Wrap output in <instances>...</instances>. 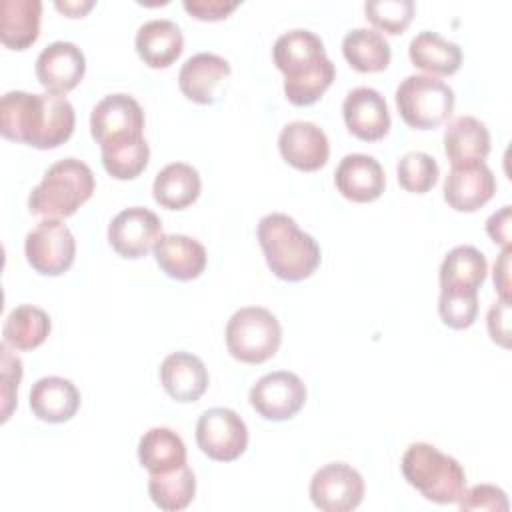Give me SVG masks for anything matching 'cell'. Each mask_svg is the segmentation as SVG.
Here are the masks:
<instances>
[{
    "label": "cell",
    "instance_id": "cell-1",
    "mask_svg": "<svg viewBox=\"0 0 512 512\" xmlns=\"http://www.w3.org/2000/svg\"><path fill=\"white\" fill-rule=\"evenodd\" d=\"M74 108L58 94L10 90L0 100V132L4 138L40 150L64 144L74 132Z\"/></svg>",
    "mask_w": 512,
    "mask_h": 512
},
{
    "label": "cell",
    "instance_id": "cell-2",
    "mask_svg": "<svg viewBox=\"0 0 512 512\" xmlns=\"http://www.w3.org/2000/svg\"><path fill=\"white\" fill-rule=\"evenodd\" d=\"M272 56L284 74V94L294 106L314 104L336 78V68L326 56L324 42L306 28L280 34Z\"/></svg>",
    "mask_w": 512,
    "mask_h": 512
},
{
    "label": "cell",
    "instance_id": "cell-3",
    "mask_svg": "<svg viewBox=\"0 0 512 512\" xmlns=\"http://www.w3.org/2000/svg\"><path fill=\"white\" fill-rule=\"evenodd\" d=\"M256 236L268 268L282 280H304L320 264L318 242L288 214L272 212L260 218Z\"/></svg>",
    "mask_w": 512,
    "mask_h": 512
},
{
    "label": "cell",
    "instance_id": "cell-4",
    "mask_svg": "<svg viewBox=\"0 0 512 512\" xmlns=\"http://www.w3.org/2000/svg\"><path fill=\"white\" fill-rule=\"evenodd\" d=\"M400 468L406 482L430 502L456 504L466 490V472L460 462L434 444H410L402 454Z\"/></svg>",
    "mask_w": 512,
    "mask_h": 512
},
{
    "label": "cell",
    "instance_id": "cell-5",
    "mask_svg": "<svg viewBox=\"0 0 512 512\" xmlns=\"http://www.w3.org/2000/svg\"><path fill=\"white\" fill-rule=\"evenodd\" d=\"M94 192V174L78 158L54 162L42 176L40 184L28 196V208L36 216L66 218L72 216Z\"/></svg>",
    "mask_w": 512,
    "mask_h": 512
},
{
    "label": "cell",
    "instance_id": "cell-6",
    "mask_svg": "<svg viewBox=\"0 0 512 512\" xmlns=\"http://www.w3.org/2000/svg\"><path fill=\"white\" fill-rule=\"evenodd\" d=\"M282 342L278 318L262 306L236 310L226 324V348L232 358L246 364H260L272 358Z\"/></svg>",
    "mask_w": 512,
    "mask_h": 512
},
{
    "label": "cell",
    "instance_id": "cell-7",
    "mask_svg": "<svg viewBox=\"0 0 512 512\" xmlns=\"http://www.w3.org/2000/svg\"><path fill=\"white\" fill-rule=\"evenodd\" d=\"M454 90L440 78L410 74L396 88V108L402 120L418 130L446 122L454 112Z\"/></svg>",
    "mask_w": 512,
    "mask_h": 512
},
{
    "label": "cell",
    "instance_id": "cell-8",
    "mask_svg": "<svg viewBox=\"0 0 512 512\" xmlns=\"http://www.w3.org/2000/svg\"><path fill=\"white\" fill-rule=\"evenodd\" d=\"M24 254L36 272L58 276L72 266L76 240L62 220L46 218L26 234Z\"/></svg>",
    "mask_w": 512,
    "mask_h": 512
},
{
    "label": "cell",
    "instance_id": "cell-9",
    "mask_svg": "<svg viewBox=\"0 0 512 512\" xmlns=\"http://www.w3.org/2000/svg\"><path fill=\"white\" fill-rule=\"evenodd\" d=\"M90 132L100 148L144 138V110L130 94H108L92 108Z\"/></svg>",
    "mask_w": 512,
    "mask_h": 512
},
{
    "label": "cell",
    "instance_id": "cell-10",
    "mask_svg": "<svg viewBox=\"0 0 512 512\" xmlns=\"http://www.w3.org/2000/svg\"><path fill=\"white\" fill-rule=\"evenodd\" d=\"M196 442L208 458L232 462L240 458L248 446V428L232 408L214 406L200 414Z\"/></svg>",
    "mask_w": 512,
    "mask_h": 512
},
{
    "label": "cell",
    "instance_id": "cell-11",
    "mask_svg": "<svg viewBox=\"0 0 512 512\" xmlns=\"http://www.w3.org/2000/svg\"><path fill=\"white\" fill-rule=\"evenodd\" d=\"M248 398L262 418L280 422L300 412L306 402V386L298 374L274 370L256 380Z\"/></svg>",
    "mask_w": 512,
    "mask_h": 512
},
{
    "label": "cell",
    "instance_id": "cell-12",
    "mask_svg": "<svg viewBox=\"0 0 512 512\" xmlns=\"http://www.w3.org/2000/svg\"><path fill=\"white\" fill-rule=\"evenodd\" d=\"M362 498L364 480L350 464H324L310 480V500L324 512H350L360 506Z\"/></svg>",
    "mask_w": 512,
    "mask_h": 512
},
{
    "label": "cell",
    "instance_id": "cell-13",
    "mask_svg": "<svg viewBox=\"0 0 512 512\" xmlns=\"http://www.w3.org/2000/svg\"><path fill=\"white\" fill-rule=\"evenodd\" d=\"M160 236V218L144 206L124 208L108 224V242L122 258L146 256L154 250Z\"/></svg>",
    "mask_w": 512,
    "mask_h": 512
},
{
    "label": "cell",
    "instance_id": "cell-14",
    "mask_svg": "<svg viewBox=\"0 0 512 512\" xmlns=\"http://www.w3.org/2000/svg\"><path fill=\"white\" fill-rule=\"evenodd\" d=\"M84 72L86 58L74 42L56 40L36 58V78L50 94L64 96L78 86Z\"/></svg>",
    "mask_w": 512,
    "mask_h": 512
},
{
    "label": "cell",
    "instance_id": "cell-15",
    "mask_svg": "<svg viewBox=\"0 0 512 512\" xmlns=\"http://www.w3.org/2000/svg\"><path fill=\"white\" fill-rule=\"evenodd\" d=\"M444 200L458 212H474L482 208L496 192V178L488 164L472 162L452 166L444 178Z\"/></svg>",
    "mask_w": 512,
    "mask_h": 512
},
{
    "label": "cell",
    "instance_id": "cell-16",
    "mask_svg": "<svg viewBox=\"0 0 512 512\" xmlns=\"http://www.w3.org/2000/svg\"><path fill=\"white\" fill-rule=\"evenodd\" d=\"M278 150L290 166L304 172L320 170L330 156L326 132L308 120L288 122L278 136Z\"/></svg>",
    "mask_w": 512,
    "mask_h": 512
},
{
    "label": "cell",
    "instance_id": "cell-17",
    "mask_svg": "<svg viewBox=\"0 0 512 512\" xmlns=\"http://www.w3.org/2000/svg\"><path fill=\"white\" fill-rule=\"evenodd\" d=\"M342 114L348 130L364 142H376L390 130L386 98L370 86H358L350 90L344 98Z\"/></svg>",
    "mask_w": 512,
    "mask_h": 512
},
{
    "label": "cell",
    "instance_id": "cell-18",
    "mask_svg": "<svg viewBox=\"0 0 512 512\" xmlns=\"http://www.w3.org/2000/svg\"><path fill=\"white\" fill-rule=\"evenodd\" d=\"M230 76L226 58L212 52H198L180 66L178 86L182 94L196 104H212L220 84Z\"/></svg>",
    "mask_w": 512,
    "mask_h": 512
},
{
    "label": "cell",
    "instance_id": "cell-19",
    "mask_svg": "<svg viewBox=\"0 0 512 512\" xmlns=\"http://www.w3.org/2000/svg\"><path fill=\"white\" fill-rule=\"evenodd\" d=\"M338 192L352 202H372L386 186L382 164L368 154H346L334 172Z\"/></svg>",
    "mask_w": 512,
    "mask_h": 512
},
{
    "label": "cell",
    "instance_id": "cell-20",
    "mask_svg": "<svg viewBox=\"0 0 512 512\" xmlns=\"http://www.w3.org/2000/svg\"><path fill=\"white\" fill-rule=\"evenodd\" d=\"M160 382L176 402H196L208 388V370L192 352H172L160 364Z\"/></svg>",
    "mask_w": 512,
    "mask_h": 512
},
{
    "label": "cell",
    "instance_id": "cell-21",
    "mask_svg": "<svg viewBox=\"0 0 512 512\" xmlns=\"http://www.w3.org/2000/svg\"><path fill=\"white\" fill-rule=\"evenodd\" d=\"M154 258L174 280H194L206 268V248L186 234H162L154 246Z\"/></svg>",
    "mask_w": 512,
    "mask_h": 512
},
{
    "label": "cell",
    "instance_id": "cell-22",
    "mask_svg": "<svg viewBox=\"0 0 512 512\" xmlns=\"http://www.w3.org/2000/svg\"><path fill=\"white\" fill-rule=\"evenodd\" d=\"M30 408L44 422H66L80 408V392L68 378L44 376L30 388Z\"/></svg>",
    "mask_w": 512,
    "mask_h": 512
},
{
    "label": "cell",
    "instance_id": "cell-23",
    "mask_svg": "<svg viewBox=\"0 0 512 512\" xmlns=\"http://www.w3.org/2000/svg\"><path fill=\"white\" fill-rule=\"evenodd\" d=\"M136 52L150 68H168L184 48V36L176 22L154 18L136 32Z\"/></svg>",
    "mask_w": 512,
    "mask_h": 512
},
{
    "label": "cell",
    "instance_id": "cell-24",
    "mask_svg": "<svg viewBox=\"0 0 512 512\" xmlns=\"http://www.w3.org/2000/svg\"><path fill=\"white\" fill-rule=\"evenodd\" d=\"M444 152L452 166L482 162L490 152V132L474 116H458L444 130Z\"/></svg>",
    "mask_w": 512,
    "mask_h": 512
},
{
    "label": "cell",
    "instance_id": "cell-25",
    "mask_svg": "<svg viewBox=\"0 0 512 512\" xmlns=\"http://www.w3.org/2000/svg\"><path fill=\"white\" fill-rule=\"evenodd\" d=\"M408 56L428 76H450L462 64V48L432 30H422L410 40Z\"/></svg>",
    "mask_w": 512,
    "mask_h": 512
},
{
    "label": "cell",
    "instance_id": "cell-26",
    "mask_svg": "<svg viewBox=\"0 0 512 512\" xmlns=\"http://www.w3.org/2000/svg\"><path fill=\"white\" fill-rule=\"evenodd\" d=\"M40 0H2L0 4V40L12 50H24L40 34Z\"/></svg>",
    "mask_w": 512,
    "mask_h": 512
},
{
    "label": "cell",
    "instance_id": "cell-27",
    "mask_svg": "<svg viewBox=\"0 0 512 512\" xmlns=\"http://www.w3.org/2000/svg\"><path fill=\"white\" fill-rule=\"evenodd\" d=\"M200 174L186 162L166 164L154 178V200L168 210H182L200 196Z\"/></svg>",
    "mask_w": 512,
    "mask_h": 512
},
{
    "label": "cell",
    "instance_id": "cell-28",
    "mask_svg": "<svg viewBox=\"0 0 512 512\" xmlns=\"http://www.w3.org/2000/svg\"><path fill=\"white\" fill-rule=\"evenodd\" d=\"M138 460L150 474H162L186 464L184 440L166 426H154L140 436Z\"/></svg>",
    "mask_w": 512,
    "mask_h": 512
},
{
    "label": "cell",
    "instance_id": "cell-29",
    "mask_svg": "<svg viewBox=\"0 0 512 512\" xmlns=\"http://www.w3.org/2000/svg\"><path fill=\"white\" fill-rule=\"evenodd\" d=\"M342 54L358 72H382L390 64V44L374 28H352L342 40Z\"/></svg>",
    "mask_w": 512,
    "mask_h": 512
},
{
    "label": "cell",
    "instance_id": "cell-30",
    "mask_svg": "<svg viewBox=\"0 0 512 512\" xmlns=\"http://www.w3.org/2000/svg\"><path fill=\"white\" fill-rule=\"evenodd\" d=\"M486 256L468 244L452 248L440 266V288H468L478 290L486 280Z\"/></svg>",
    "mask_w": 512,
    "mask_h": 512
},
{
    "label": "cell",
    "instance_id": "cell-31",
    "mask_svg": "<svg viewBox=\"0 0 512 512\" xmlns=\"http://www.w3.org/2000/svg\"><path fill=\"white\" fill-rule=\"evenodd\" d=\"M50 334V316L46 310L20 304L6 316L2 336L8 346L14 350H32L40 346Z\"/></svg>",
    "mask_w": 512,
    "mask_h": 512
},
{
    "label": "cell",
    "instance_id": "cell-32",
    "mask_svg": "<svg viewBox=\"0 0 512 512\" xmlns=\"http://www.w3.org/2000/svg\"><path fill=\"white\" fill-rule=\"evenodd\" d=\"M148 494L160 510H166V512L184 510L194 500L196 476L186 464L170 472L150 474Z\"/></svg>",
    "mask_w": 512,
    "mask_h": 512
},
{
    "label": "cell",
    "instance_id": "cell-33",
    "mask_svg": "<svg viewBox=\"0 0 512 512\" xmlns=\"http://www.w3.org/2000/svg\"><path fill=\"white\" fill-rule=\"evenodd\" d=\"M102 164L106 172L118 180L136 178L148 164L150 146L146 138L102 146Z\"/></svg>",
    "mask_w": 512,
    "mask_h": 512
},
{
    "label": "cell",
    "instance_id": "cell-34",
    "mask_svg": "<svg viewBox=\"0 0 512 512\" xmlns=\"http://www.w3.org/2000/svg\"><path fill=\"white\" fill-rule=\"evenodd\" d=\"M396 174H398V182L404 190L414 192V194H424L428 192L438 176H440V168L438 162L420 150H412L406 152L396 166Z\"/></svg>",
    "mask_w": 512,
    "mask_h": 512
},
{
    "label": "cell",
    "instance_id": "cell-35",
    "mask_svg": "<svg viewBox=\"0 0 512 512\" xmlns=\"http://www.w3.org/2000/svg\"><path fill=\"white\" fill-rule=\"evenodd\" d=\"M438 312L442 322L454 330L472 326L478 314V290L440 288Z\"/></svg>",
    "mask_w": 512,
    "mask_h": 512
},
{
    "label": "cell",
    "instance_id": "cell-36",
    "mask_svg": "<svg viewBox=\"0 0 512 512\" xmlns=\"http://www.w3.org/2000/svg\"><path fill=\"white\" fill-rule=\"evenodd\" d=\"M364 12L374 30H382L388 34H402L414 16L412 0H376L366 2Z\"/></svg>",
    "mask_w": 512,
    "mask_h": 512
},
{
    "label": "cell",
    "instance_id": "cell-37",
    "mask_svg": "<svg viewBox=\"0 0 512 512\" xmlns=\"http://www.w3.org/2000/svg\"><path fill=\"white\" fill-rule=\"evenodd\" d=\"M456 504L460 510H492V512L508 510L506 492L494 484H476L464 490Z\"/></svg>",
    "mask_w": 512,
    "mask_h": 512
},
{
    "label": "cell",
    "instance_id": "cell-38",
    "mask_svg": "<svg viewBox=\"0 0 512 512\" xmlns=\"http://www.w3.org/2000/svg\"><path fill=\"white\" fill-rule=\"evenodd\" d=\"M0 354H2V422H6L16 402V390L22 378V362L16 354H12L6 342H2Z\"/></svg>",
    "mask_w": 512,
    "mask_h": 512
},
{
    "label": "cell",
    "instance_id": "cell-39",
    "mask_svg": "<svg viewBox=\"0 0 512 512\" xmlns=\"http://www.w3.org/2000/svg\"><path fill=\"white\" fill-rule=\"evenodd\" d=\"M184 10L198 20H222L236 6V0H184Z\"/></svg>",
    "mask_w": 512,
    "mask_h": 512
},
{
    "label": "cell",
    "instance_id": "cell-40",
    "mask_svg": "<svg viewBox=\"0 0 512 512\" xmlns=\"http://www.w3.org/2000/svg\"><path fill=\"white\" fill-rule=\"evenodd\" d=\"M508 314H510V302L498 300L488 310V332L494 342L508 348L510 346V328H508Z\"/></svg>",
    "mask_w": 512,
    "mask_h": 512
},
{
    "label": "cell",
    "instance_id": "cell-41",
    "mask_svg": "<svg viewBox=\"0 0 512 512\" xmlns=\"http://www.w3.org/2000/svg\"><path fill=\"white\" fill-rule=\"evenodd\" d=\"M486 232L502 248H510V206H502L486 220Z\"/></svg>",
    "mask_w": 512,
    "mask_h": 512
},
{
    "label": "cell",
    "instance_id": "cell-42",
    "mask_svg": "<svg viewBox=\"0 0 512 512\" xmlns=\"http://www.w3.org/2000/svg\"><path fill=\"white\" fill-rule=\"evenodd\" d=\"M510 248H504L498 260L494 262V286L500 294V300L510 302L508 290H510Z\"/></svg>",
    "mask_w": 512,
    "mask_h": 512
},
{
    "label": "cell",
    "instance_id": "cell-43",
    "mask_svg": "<svg viewBox=\"0 0 512 512\" xmlns=\"http://www.w3.org/2000/svg\"><path fill=\"white\" fill-rule=\"evenodd\" d=\"M92 6H94V0H80V2L78 0H64V2L56 0V8L70 18L84 16Z\"/></svg>",
    "mask_w": 512,
    "mask_h": 512
}]
</instances>
